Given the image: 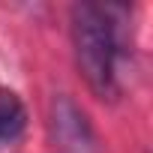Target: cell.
<instances>
[{"label":"cell","instance_id":"3957f363","mask_svg":"<svg viewBox=\"0 0 153 153\" xmlns=\"http://www.w3.org/2000/svg\"><path fill=\"white\" fill-rule=\"evenodd\" d=\"M27 126V111L21 105V99L15 93H0V147L3 144H12L21 138Z\"/></svg>","mask_w":153,"mask_h":153},{"label":"cell","instance_id":"7a4b0ae2","mask_svg":"<svg viewBox=\"0 0 153 153\" xmlns=\"http://www.w3.org/2000/svg\"><path fill=\"white\" fill-rule=\"evenodd\" d=\"M51 135H54V147L60 153H99L96 135H93L84 111H78L66 96H57V102L51 108Z\"/></svg>","mask_w":153,"mask_h":153},{"label":"cell","instance_id":"6da1fadb","mask_svg":"<svg viewBox=\"0 0 153 153\" xmlns=\"http://www.w3.org/2000/svg\"><path fill=\"white\" fill-rule=\"evenodd\" d=\"M129 9L117 3H78L72 6V45L84 81L99 99L120 93V66L126 60Z\"/></svg>","mask_w":153,"mask_h":153}]
</instances>
